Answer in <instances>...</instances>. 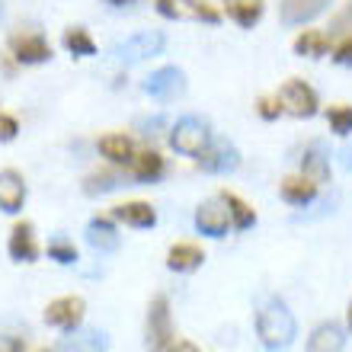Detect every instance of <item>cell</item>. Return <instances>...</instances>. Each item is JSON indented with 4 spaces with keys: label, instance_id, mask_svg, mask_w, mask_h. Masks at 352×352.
Masks as SVG:
<instances>
[{
    "label": "cell",
    "instance_id": "obj_27",
    "mask_svg": "<svg viewBox=\"0 0 352 352\" xmlns=\"http://www.w3.org/2000/svg\"><path fill=\"white\" fill-rule=\"evenodd\" d=\"M65 48L71 52V55H77V58L96 55V42L90 38V32H87V29H67V32H65Z\"/></svg>",
    "mask_w": 352,
    "mask_h": 352
},
{
    "label": "cell",
    "instance_id": "obj_25",
    "mask_svg": "<svg viewBox=\"0 0 352 352\" xmlns=\"http://www.w3.org/2000/svg\"><path fill=\"white\" fill-rule=\"evenodd\" d=\"M327 48H330V38L324 32H314V29H307L295 38V55L301 58H324Z\"/></svg>",
    "mask_w": 352,
    "mask_h": 352
},
{
    "label": "cell",
    "instance_id": "obj_32",
    "mask_svg": "<svg viewBox=\"0 0 352 352\" xmlns=\"http://www.w3.org/2000/svg\"><path fill=\"white\" fill-rule=\"evenodd\" d=\"M333 61H336V65L352 67V36H349V38H343V42H340V45L333 48Z\"/></svg>",
    "mask_w": 352,
    "mask_h": 352
},
{
    "label": "cell",
    "instance_id": "obj_4",
    "mask_svg": "<svg viewBox=\"0 0 352 352\" xmlns=\"http://www.w3.org/2000/svg\"><path fill=\"white\" fill-rule=\"evenodd\" d=\"M276 100H278V106H282L288 116H295V119H311V116H317V106H320L314 87H307L305 80H288V84H282Z\"/></svg>",
    "mask_w": 352,
    "mask_h": 352
},
{
    "label": "cell",
    "instance_id": "obj_14",
    "mask_svg": "<svg viewBox=\"0 0 352 352\" xmlns=\"http://www.w3.org/2000/svg\"><path fill=\"white\" fill-rule=\"evenodd\" d=\"M148 340L151 346L157 349V346H164L173 336V330H170V301L164 295L154 298V305H151V317H148Z\"/></svg>",
    "mask_w": 352,
    "mask_h": 352
},
{
    "label": "cell",
    "instance_id": "obj_20",
    "mask_svg": "<svg viewBox=\"0 0 352 352\" xmlns=\"http://www.w3.org/2000/svg\"><path fill=\"white\" fill-rule=\"evenodd\" d=\"M205 263V253L195 247V243H176L167 253V266L173 272H195V269Z\"/></svg>",
    "mask_w": 352,
    "mask_h": 352
},
{
    "label": "cell",
    "instance_id": "obj_11",
    "mask_svg": "<svg viewBox=\"0 0 352 352\" xmlns=\"http://www.w3.org/2000/svg\"><path fill=\"white\" fill-rule=\"evenodd\" d=\"M237 164H241V154H237V148L228 144V141L212 144V148L199 157V167H202L205 173H231V170H237Z\"/></svg>",
    "mask_w": 352,
    "mask_h": 352
},
{
    "label": "cell",
    "instance_id": "obj_23",
    "mask_svg": "<svg viewBox=\"0 0 352 352\" xmlns=\"http://www.w3.org/2000/svg\"><path fill=\"white\" fill-rule=\"evenodd\" d=\"M112 214H116L119 221L131 224V228H154V224H157V212H154L148 202H125Z\"/></svg>",
    "mask_w": 352,
    "mask_h": 352
},
{
    "label": "cell",
    "instance_id": "obj_17",
    "mask_svg": "<svg viewBox=\"0 0 352 352\" xmlns=\"http://www.w3.org/2000/svg\"><path fill=\"white\" fill-rule=\"evenodd\" d=\"M10 256L16 263H32L38 256V247L32 241V224H16L13 234H10V243H7Z\"/></svg>",
    "mask_w": 352,
    "mask_h": 352
},
{
    "label": "cell",
    "instance_id": "obj_18",
    "mask_svg": "<svg viewBox=\"0 0 352 352\" xmlns=\"http://www.w3.org/2000/svg\"><path fill=\"white\" fill-rule=\"evenodd\" d=\"M164 157H160L157 151H141L131 157V176L138 179V183H157L160 176H164Z\"/></svg>",
    "mask_w": 352,
    "mask_h": 352
},
{
    "label": "cell",
    "instance_id": "obj_26",
    "mask_svg": "<svg viewBox=\"0 0 352 352\" xmlns=\"http://www.w3.org/2000/svg\"><path fill=\"white\" fill-rule=\"evenodd\" d=\"M224 205H228V212H231V221L234 228H241V231H247V228H253V221H256V214H253V208L243 199H237L234 192H224L221 195Z\"/></svg>",
    "mask_w": 352,
    "mask_h": 352
},
{
    "label": "cell",
    "instance_id": "obj_38",
    "mask_svg": "<svg viewBox=\"0 0 352 352\" xmlns=\"http://www.w3.org/2000/svg\"><path fill=\"white\" fill-rule=\"evenodd\" d=\"M106 3H112V7H131L135 0H106Z\"/></svg>",
    "mask_w": 352,
    "mask_h": 352
},
{
    "label": "cell",
    "instance_id": "obj_34",
    "mask_svg": "<svg viewBox=\"0 0 352 352\" xmlns=\"http://www.w3.org/2000/svg\"><path fill=\"white\" fill-rule=\"evenodd\" d=\"M154 352H199L192 343H183V340H167L164 346H157Z\"/></svg>",
    "mask_w": 352,
    "mask_h": 352
},
{
    "label": "cell",
    "instance_id": "obj_35",
    "mask_svg": "<svg viewBox=\"0 0 352 352\" xmlns=\"http://www.w3.org/2000/svg\"><path fill=\"white\" fill-rule=\"evenodd\" d=\"M278 112H282V106H278V100H260V116L266 122L278 119Z\"/></svg>",
    "mask_w": 352,
    "mask_h": 352
},
{
    "label": "cell",
    "instance_id": "obj_12",
    "mask_svg": "<svg viewBox=\"0 0 352 352\" xmlns=\"http://www.w3.org/2000/svg\"><path fill=\"white\" fill-rule=\"evenodd\" d=\"M26 202V179L16 170H0V208L7 214H16Z\"/></svg>",
    "mask_w": 352,
    "mask_h": 352
},
{
    "label": "cell",
    "instance_id": "obj_3",
    "mask_svg": "<svg viewBox=\"0 0 352 352\" xmlns=\"http://www.w3.org/2000/svg\"><path fill=\"white\" fill-rule=\"evenodd\" d=\"M164 45H167L164 32H157V29H141V32H135V36L122 38L119 45L112 48V58H116L119 65H141V61L160 55Z\"/></svg>",
    "mask_w": 352,
    "mask_h": 352
},
{
    "label": "cell",
    "instance_id": "obj_15",
    "mask_svg": "<svg viewBox=\"0 0 352 352\" xmlns=\"http://www.w3.org/2000/svg\"><path fill=\"white\" fill-rule=\"evenodd\" d=\"M301 173H305L307 179H314L317 186L330 179V154H327V148L320 141H314V144L305 151V157H301Z\"/></svg>",
    "mask_w": 352,
    "mask_h": 352
},
{
    "label": "cell",
    "instance_id": "obj_10",
    "mask_svg": "<svg viewBox=\"0 0 352 352\" xmlns=\"http://www.w3.org/2000/svg\"><path fill=\"white\" fill-rule=\"evenodd\" d=\"M333 0H282L278 3V16L285 26H305L311 19H317L330 7Z\"/></svg>",
    "mask_w": 352,
    "mask_h": 352
},
{
    "label": "cell",
    "instance_id": "obj_6",
    "mask_svg": "<svg viewBox=\"0 0 352 352\" xmlns=\"http://www.w3.org/2000/svg\"><path fill=\"white\" fill-rule=\"evenodd\" d=\"M144 93L160 102L176 100V96L186 93V74L179 67H160V71H154V74L144 80Z\"/></svg>",
    "mask_w": 352,
    "mask_h": 352
},
{
    "label": "cell",
    "instance_id": "obj_31",
    "mask_svg": "<svg viewBox=\"0 0 352 352\" xmlns=\"http://www.w3.org/2000/svg\"><path fill=\"white\" fill-rule=\"evenodd\" d=\"M16 131H19L16 119H13V116H7V112H0V141H13V138H16Z\"/></svg>",
    "mask_w": 352,
    "mask_h": 352
},
{
    "label": "cell",
    "instance_id": "obj_30",
    "mask_svg": "<svg viewBox=\"0 0 352 352\" xmlns=\"http://www.w3.org/2000/svg\"><path fill=\"white\" fill-rule=\"evenodd\" d=\"M48 256H52L55 263H61V266H71V263H77L74 243H65V241H52V243H48Z\"/></svg>",
    "mask_w": 352,
    "mask_h": 352
},
{
    "label": "cell",
    "instance_id": "obj_7",
    "mask_svg": "<svg viewBox=\"0 0 352 352\" xmlns=\"http://www.w3.org/2000/svg\"><path fill=\"white\" fill-rule=\"evenodd\" d=\"M195 228L199 234H208V237H224L228 228H231V212L224 199H208L195 208Z\"/></svg>",
    "mask_w": 352,
    "mask_h": 352
},
{
    "label": "cell",
    "instance_id": "obj_9",
    "mask_svg": "<svg viewBox=\"0 0 352 352\" xmlns=\"http://www.w3.org/2000/svg\"><path fill=\"white\" fill-rule=\"evenodd\" d=\"M80 320H84V298H58V301H52V305L45 307V324L52 327H61V330H74V327H80Z\"/></svg>",
    "mask_w": 352,
    "mask_h": 352
},
{
    "label": "cell",
    "instance_id": "obj_36",
    "mask_svg": "<svg viewBox=\"0 0 352 352\" xmlns=\"http://www.w3.org/2000/svg\"><path fill=\"white\" fill-rule=\"evenodd\" d=\"M0 352H23V343L16 336H3L0 333Z\"/></svg>",
    "mask_w": 352,
    "mask_h": 352
},
{
    "label": "cell",
    "instance_id": "obj_21",
    "mask_svg": "<svg viewBox=\"0 0 352 352\" xmlns=\"http://www.w3.org/2000/svg\"><path fill=\"white\" fill-rule=\"evenodd\" d=\"M87 243L100 253H112L119 247V234H116V228H112L106 218H93V221L87 224Z\"/></svg>",
    "mask_w": 352,
    "mask_h": 352
},
{
    "label": "cell",
    "instance_id": "obj_5",
    "mask_svg": "<svg viewBox=\"0 0 352 352\" xmlns=\"http://www.w3.org/2000/svg\"><path fill=\"white\" fill-rule=\"evenodd\" d=\"M154 7H157L160 16L186 19V23H218L221 19V13L202 3V0H157Z\"/></svg>",
    "mask_w": 352,
    "mask_h": 352
},
{
    "label": "cell",
    "instance_id": "obj_39",
    "mask_svg": "<svg viewBox=\"0 0 352 352\" xmlns=\"http://www.w3.org/2000/svg\"><path fill=\"white\" fill-rule=\"evenodd\" d=\"M349 327H352V305H349Z\"/></svg>",
    "mask_w": 352,
    "mask_h": 352
},
{
    "label": "cell",
    "instance_id": "obj_1",
    "mask_svg": "<svg viewBox=\"0 0 352 352\" xmlns=\"http://www.w3.org/2000/svg\"><path fill=\"white\" fill-rule=\"evenodd\" d=\"M256 333H260V343L269 352H278V349H285V346H292V340L298 333V324H295V317H292V311L278 298H272L256 314Z\"/></svg>",
    "mask_w": 352,
    "mask_h": 352
},
{
    "label": "cell",
    "instance_id": "obj_16",
    "mask_svg": "<svg viewBox=\"0 0 352 352\" xmlns=\"http://www.w3.org/2000/svg\"><path fill=\"white\" fill-rule=\"evenodd\" d=\"M346 336L340 324H320L307 340V352H343Z\"/></svg>",
    "mask_w": 352,
    "mask_h": 352
},
{
    "label": "cell",
    "instance_id": "obj_19",
    "mask_svg": "<svg viewBox=\"0 0 352 352\" xmlns=\"http://www.w3.org/2000/svg\"><path fill=\"white\" fill-rule=\"evenodd\" d=\"M224 10H228V16H231L237 26L253 29L263 19L266 3H263V0H224Z\"/></svg>",
    "mask_w": 352,
    "mask_h": 352
},
{
    "label": "cell",
    "instance_id": "obj_33",
    "mask_svg": "<svg viewBox=\"0 0 352 352\" xmlns=\"http://www.w3.org/2000/svg\"><path fill=\"white\" fill-rule=\"evenodd\" d=\"M333 205H336V195H333V199H327V202H320V205H317V212H305V214H298L295 221H311V218H320V214H330V212H333Z\"/></svg>",
    "mask_w": 352,
    "mask_h": 352
},
{
    "label": "cell",
    "instance_id": "obj_28",
    "mask_svg": "<svg viewBox=\"0 0 352 352\" xmlns=\"http://www.w3.org/2000/svg\"><path fill=\"white\" fill-rule=\"evenodd\" d=\"M112 189H119V173H109V170L87 176V183H84L87 195H106V192H112Z\"/></svg>",
    "mask_w": 352,
    "mask_h": 352
},
{
    "label": "cell",
    "instance_id": "obj_8",
    "mask_svg": "<svg viewBox=\"0 0 352 352\" xmlns=\"http://www.w3.org/2000/svg\"><path fill=\"white\" fill-rule=\"evenodd\" d=\"M106 349H109V336L96 330V327H74L58 343V352H106Z\"/></svg>",
    "mask_w": 352,
    "mask_h": 352
},
{
    "label": "cell",
    "instance_id": "obj_22",
    "mask_svg": "<svg viewBox=\"0 0 352 352\" xmlns=\"http://www.w3.org/2000/svg\"><path fill=\"white\" fill-rule=\"evenodd\" d=\"M317 195V183L314 179H307L305 173L301 176H288L285 183H282V199L288 205H311Z\"/></svg>",
    "mask_w": 352,
    "mask_h": 352
},
{
    "label": "cell",
    "instance_id": "obj_29",
    "mask_svg": "<svg viewBox=\"0 0 352 352\" xmlns=\"http://www.w3.org/2000/svg\"><path fill=\"white\" fill-rule=\"evenodd\" d=\"M327 122L336 135H352V106H333L327 112Z\"/></svg>",
    "mask_w": 352,
    "mask_h": 352
},
{
    "label": "cell",
    "instance_id": "obj_37",
    "mask_svg": "<svg viewBox=\"0 0 352 352\" xmlns=\"http://www.w3.org/2000/svg\"><path fill=\"white\" fill-rule=\"evenodd\" d=\"M340 164H343L346 170H352V148H343V151H340Z\"/></svg>",
    "mask_w": 352,
    "mask_h": 352
},
{
    "label": "cell",
    "instance_id": "obj_24",
    "mask_svg": "<svg viewBox=\"0 0 352 352\" xmlns=\"http://www.w3.org/2000/svg\"><path fill=\"white\" fill-rule=\"evenodd\" d=\"M100 154L109 164H131V157H135V144H131V138H125V135H102L100 138Z\"/></svg>",
    "mask_w": 352,
    "mask_h": 352
},
{
    "label": "cell",
    "instance_id": "obj_2",
    "mask_svg": "<svg viewBox=\"0 0 352 352\" xmlns=\"http://www.w3.org/2000/svg\"><path fill=\"white\" fill-rule=\"evenodd\" d=\"M170 148L183 157H202L205 151L212 148V129L208 122L199 116H183L170 129Z\"/></svg>",
    "mask_w": 352,
    "mask_h": 352
},
{
    "label": "cell",
    "instance_id": "obj_13",
    "mask_svg": "<svg viewBox=\"0 0 352 352\" xmlns=\"http://www.w3.org/2000/svg\"><path fill=\"white\" fill-rule=\"evenodd\" d=\"M13 58L19 65H42L52 58V45L42 36H13Z\"/></svg>",
    "mask_w": 352,
    "mask_h": 352
}]
</instances>
